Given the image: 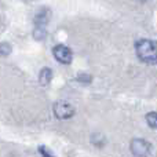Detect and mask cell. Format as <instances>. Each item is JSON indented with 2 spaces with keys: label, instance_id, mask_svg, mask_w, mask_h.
Wrapping results in <instances>:
<instances>
[{
  "label": "cell",
  "instance_id": "cell-3",
  "mask_svg": "<svg viewBox=\"0 0 157 157\" xmlns=\"http://www.w3.org/2000/svg\"><path fill=\"white\" fill-rule=\"evenodd\" d=\"M54 114L61 120L71 119L75 114V108L72 106V103L66 102V101H59L54 105Z\"/></svg>",
  "mask_w": 157,
  "mask_h": 157
},
{
  "label": "cell",
  "instance_id": "cell-1",
  "mask_svg": "<svg viewBox=\"0 0 157 157\" xmlns=\"http://www.w3.org/2000/svg\"><path fill=\"white\" fill-rule=\"evenodd\" d=\"M136 55L138 58L145 63H157V43L152 41L149 39H141L135 44Z\"/></svg>",
  "mask_w": 157,
  "mask_h": 157
},
{
  "label": "cell",
  "instance_id": "cell-9",
  "mask_svg": "<svg viewBox=\"0 0 157 157\" xmlns=\"http://www.w3.org/2000/svg\"><path fill=\"white\" fill-rule=\"evenodd\" d=\"M11 52V46L8 43L0 44V55H8Z\"/></svg>",
  "mask_w": 157,
  "mask_h": 157
},
{
  "label": "cell",
  "instance_id": "cell-2",
  "mask_svg": "<svg viewBox=\"0 0 157 157\" xmlns=\"http://www.w3.org/2000/svg\"><path fill=\"white\" fill-rule=\"evenodd\" d=\"M131 153H132L135 157H147L150 155V150H152V146L147 141L141 138H135L131 141Z\"/></svg>",
  "mask_w": 157,
  "mask_h": 157
},
{
  "label": "cell",
  "instance_id": "cell-7",
  "mask_svg": "<svg viewBox=\"0 0 157 157\" xmlns=\"http://www.w3.org/2000/svg\"><path fill=\"white\" fill-rule=\"evenodd\" d=\"M91 142H92V145H95V146H98V147H102L103 145L106 144V138L103 135H101V134H95V135H92L91 136Z\"/></svg>",
  "mask_w": 157,
  "mask_h": 157
},
{
  "label": "cell",
  "instance_id": "cell-8",
  "mask_svg": "<svg viewBox=\"0 0 157 157\" xmlns=\"http://www.w3.org/2000/svg\"><path fill=\"white\" fill-rule=\"evenodd\" d=\"M146 121L152 128L157 130V112H150L146 114Z\"/></svg>",
  "mask_w": 157,
  "mask_h": 157
},
{
  "label": "cell",
  "instance_id": "cell-4",
  "mask_svg": "<svg viewBox=\"0 0 157 157\" xmlns=\"http://www.w3.org/2000/svg\"><path fill=\"white\" fill-rule=\"evenodd\" d=\"M52 54H54L55 59L61 63H65V65H69L72 62V51L69 47L63 46V44H59V46H55L54 50H52Z\"/></svg>",
  "mask_w": 157,
  "mask_h": 157
},
{
  "label": "cell",
  "instance_id": "cell-11",
  "mask_svg": "<svg viewBox=\"0 0 157 157\" xmlns=\"http://www.w3.org/2000/svg\"><path fill=\"white\" fill-rule=\"evenodd\" d=\"M77 80L78 81H83V83H90V81H91V76H90V75H87V73H81L80 76L77 77Z\"/></svg>",
  "mask_w": 157,
  "mask_h": 157
},
{
  "label": "cell",
  "instance_id": "cell-10",
  "mask_svg": "<svg viewBox=\"0 0 157 157\" xmlns=\"http://www.w3.org/2000/svg\"><path fill=\"white\" fill-rule=\"evenodd\" d=\"M39 153H40L43 157H55L54 155H52L51 150L47 149L46 146H40V147H39Z\"/></svg>",
  "mask_w": 157,
  "mask_h": 157
},
{
  "label": "cell",
  "instance_id": "cell-5",
  "mask_svg": "<svg viewBox=\"0 0 157 157\" xmlns=\"http://www.w3.org/2000/svg\"><path fill=\"white\" fill-rule=\"evenodd\" d=\"M50 15H51V13H50L48 8H46V7L41 8L35 18L36 28H46L47 24H48V21H50Z\"/></svg>",
  "mask_w": 157,
  "mask_h": 157
},
{
  "label": "cell",
  "instance_id": "cell-12",
  "mask_svg": "<svg viewBox=\"0 0 157 157\" xmlns=\"http://www.w3.org/2000/svg\"><path fill=\"white\" fill-rule=\"evenodd\" d=\"M136 2H146V0H136Z\"/></svg>",
  "mask_w": 157,
  "mask_h": 157
},
{
  "label": "cell",
  "instance_id": "cell-6",
  "mask_svg": "<svg viewBox=\"0 0 157 157\" xmlns=\"http://www.w3.org/2000/svg\"><path fill=\"white\" fill-rule=\"evenodd\" d=\"M51 78H52L51 69H48V68L41 69V72L39 73V83H40L41 86H48L50 81H51Z\"/></svg>",
  "mask_w": 157,
  "mask_h": 157
}]
</instances>
